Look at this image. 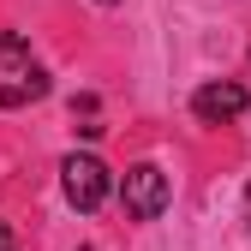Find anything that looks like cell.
I'll return each mask as SVG.
<instances>
[{
  "mask_svg": "<svg viewBox=\"0 0 251 251\" xmlns=\"http://www.w3.org/2000/svg\"><path fill=\"white\" fill-rule=\"evenodd\" d=\"M120 203H126L132 222H155V215L174 203V179L155 162H138V168H126V179H120Z\"/></svg>",
  "mask_w": 251,
  "mask_h": 251,
  "instance_id": "6da1fadb",
  "label": "cell"
},
{
  "mask_svg": "<svg viewBox=\"0 0 251 251\" xmlns=\"http://www.w3.org/2000/svg\"><path fill=\"white\" fill-rule=\"evenodd\" d=\"M60 192H66L72 209L96 215L108 203V192H114V174L96 162V155H66V162H60Z\"/></svg>",
  "mask_w": 251,
  "mask_h": 251,
  "instance_id": "7a4b0ae2",
  "label": "cell"
},
{
  "mask_svg": "<svg viewBox=\"0 0 251 251\" xmlns=\"http://www.w3.org/2000/svg\"><path fill=\"white\" fill-rule=\"evenodd\" d=\"M251 108V96H245V84H233V78H222V84H203L198 96H192V114L203 120V126H222V120H239Z\"/></svg>",
  "mask_w": 251,
  "mask_h": 251,
  "instance_id": "3957f363",
  "label": "cell"
},
{
  "mask_svg": "<svg viewBox=\"0 0 251 251\" xmlns=\"http://www.w3.org/2000/svg\"><path fill=\"white\" fill-rule=\"evenodd\" d=\"M36 96H48V72H18V84H0V108H18V102H36Z\"/></svg>",
  "mask_w": 251,
  "mask_h": 251,
  "instance_id": "277c9868",
  "label": "cell"
},
{
  "mask_svg": "<svg viewBox=\"0 0 251 251\" xmlns=\"http://www.w3.org/2000/svg\"><path fill=\"white\" fill-rule=\"evenodd\" d=\"M0 66H24V72H30V42L6 30V36H0Z\"/></svg>",
  "mask_w": 251,
  "mask_h": 251,
  "instance_id": "5b68a950",
  "label": "cell"
},
{
  "mask_svg": "<svg viewBox=\"0 0 251 251\" xmlns=\"http://www.w3.org/2000/svg\"><path fill=\"white\" fill-rule=\"evenodd\" d=\"M0 251H18V245H12V227H6V222H0Z\"/></svg>",
  "mask_w": 251,
  "mask_h": 251,
  "instance_id": "8992f818",
  "label": "cell"
},
{
  "mask_svg": "<svg viewBox=\"0 0 251 251\" xmlns=\"http://www.w3.org/2000/svg\"><path fill=\"white\" fill-rule=\"evenodd\" d=\"M96 6H120V0H96Z\"/></svg>",
  "mask_w": 251,
  "mask_h": 251,
  "instance_id": "52a82bcc",
  "label": "cell"
},
{
  "mask_svg": "<svg viewBox=\"0 0 251 251\" xmlns=\"http://www.w3.org/2000/svg\"><path fill=\"white\" fill-rule=\"evenodd\" d=\"M245 203H251V192H245Z\"/></svg>",
  "mask_w": 251,
  "mask_h": 251,
  "instance_id": "ba28073f",
  "label": "cell"
}]
</instances>
